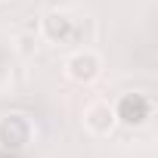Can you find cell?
I'll return each mask as SVG.
<instances>
[{
  "label": "cell",
  "instance_id": "obj_4",
  "mask_svg": "<svg viewBox=\"0 0 158 158\" xmlns=\"http://www.w3.org/2000/svg\"><path fill=\"white\" fill-rule=\"evenodd\" d=\"M81 124H84V130L90 133V136H109L112 130H115V109L109 106V102H90L87 109H84V118H81Z\"/></svg>",
  "mask_w": 158,
  "mask_h": 158
},
{
  "label": "cell",
  "instance_id": "obj_3",
  "mask_svg": "<svg viewBox=\"0 0 158 158\" xmlns=\"http://www.w3.org/2000/svg\"><path fill=\"white\" fill-rule=\"evenodd\" d=\"M102 71V59L93 53V50H77L74 56L65 59V74L71 77L74 84H90L96 81Z\"/></svg>",
  "mask_w": 158,
  "mask_h": 158
},
{
  "label": "cell",
  "instance_id": "obj_2",
  "mask_svg": "<svg viewBox=\"0 0 158 158\" xmlns=\"http://www.w3.org/2000/svg\"><path fill=\"white\" fill-rule=\"evenodd\" d=\"M31 143V121L25 115H3L0 118V149L6 152H22Z\"/></svg>",
  "mask_w": 158,
  "mask_h": 158
},
{
  "label": "cell",
  "instance_id": "obj_1",
  "mask_svg": "<svg viewBox=\"0 0 158 158\" xmlns=\"http://www.w3.org/2000/svg\"><path fill=\"white\" fill-rule=\"evenodd\" d=\"M112 109H115V121L124 127H139L152 118V99L143 93H124L118 99V106H112Z\"/></svg>",
  "mask_w": 158,
  "mask_h": 158
},
{
  "label": "cell",
  "instance_id": "obj_5",
  "mask_svg": "<svg viewBox=\"0 0 158 158\" xmlns=\"http://www.w3.org/2000/svg\"><path fill=\"white\" fill-rule=\"evenodd\" d=\"M40 31H44L47 40L62 44V40L71 37V31H74V19H71L68 13H47L44 22H40Z\"/></svg>",
  "mask_w": 158,
  "mask_h": 158
},
{
  "label": "cell",
  "instance_id": "obj_6",
  "mask_svg": "<svg viewBox=\"0 0 158 158\" xmlns=\"http://www.w3.org/2000/svg\"><path fill=\"white\" fill-rule=\"evenodd\" d=\"M0 3H3V0H0Z\"/></svg>",
  "mask_w": 158,
  "mask_h": 158
}]
</instances>
